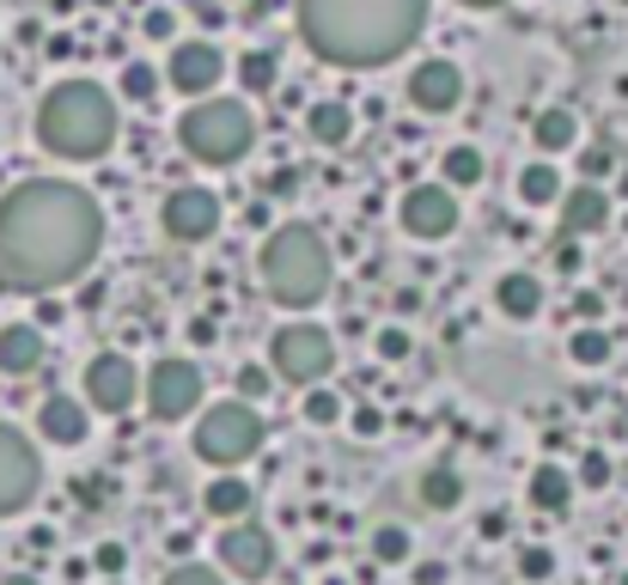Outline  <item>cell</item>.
<instances>
[{
    "instance_id": "1",
    "label": "cell",
    "mask_w": 628,
    "mask_h": 585,
    "mask_svg": "<svg viewBox=\"0 0 628 585\" xmlns=\"http://www.w3.org/2000/svg\"><path fill=\"white\" fill-rule=\"evenodd\" d=\"M105 245V214L79 183L31 177L0 195V281L62 286L93 269Z\"/></svg>"
},
{
    "instance_id": "2",
    "label": "cell",
    "mask_w": 628,
    "mask_h": 585,
    "mask_svg": "<svg viewBox=\"0 0 628 585\" xmlns=\"http://www.w3.org/2000/svg\"><path fill=\"white\" fill-rule=\"evenodd\" d=\"M300 37L329 67H385L421 37L427 0H293Z\"/></svg>"
},
{
    "instance_id": "3",
    "label": "cell",
    "mask_w": 628,
    "mask_h": 585,
    "mask_svg": "<svg viewBox=\"0 0 628 585\" xmlns=\"http://www.w3.org/2000/svg\"><path fill=\"white\" fill-rule=\"evenodd\" d=\"M37 141L55 159H74V165H93L110 153L117 141V98L93 79H62L37 105Z\"/></svg>"
},
{
    "instance_id": "4",
    "label": "cell",
    "mask_w": 628,
    "mask_h": 585,
    "mask_svg": "<svg viewBox=\"0 0 628 585\" xmlns=\"http://www.w3.org/2000/svg\"><path fill=\"white\" fill-rule=\"evenodd\" d=\"M262 286H269V300L288 305V312H305V305H317L329 293V245L312 232V226H275V232L262 238Z\"/></svg>"
},
{
    "instance_id": "5",
    "label": "cell",
    "mask_w": 628,
    "mask_h": 585,
    "mask_svg": "<svg viewBox=\"0 0 628 585\" xmlns=\"http://www.w3.org/2000/svg\"><path fill=\"white\" fill-rule=\"evenodd\" d=\"M177 141L202 165H238L250 153V141H257V129H250V110L238 98H208L177 122Z\"/></svg>"
},
{
    "instance_id": "6",
    "label": "cell",
    "mask_w": 628,
    "mask_h": 585,
    "mask_svg": "<svg viewBox=\"0 0 628 585\" xmlns=\"http://www.w3.org/2000/svg\"><path fill=\"white\" fill-rule=\"evenodd\" d=\"M262 452V421L250 403H220L208 409V415L196 421V457L202 464H214L226 476V469L250 464V457Z\"/></svg>"
},
{
    "instance_id": "7",
    "label": "cell",
    "mask_w": 628,
    "mask_h": 585,
    "mask_svg": "<svg viewBox=\"0 0 628 585\" xmlns=\"http://www.w3.org/2000/svg\"><path fill=\"white\" fill-rule=\"evenodd\" d=\"M141 397H147V415H153V421H184V415H196V403H202V372H196V360H177V354L153 360V372L141 378Z\"/></svg>"
},
{
    "instance_id": "8",
    "label": "cell",
    "mask_w": 628,
    "mask_h": 585,
    "mask_svg": "<svg viewBox=\"0 0 628 585\" xmlns=\"http://www.w3.org/2000/svg\"><path fill=\"white\" fill-rule=\"evenodd\" d=\"M269 360H275V372L288 378V384H317V378L336 366V342L317 324H288L269 342Z\"/></svg>"
},
{
    "instance_id": "9",
    "label": "cell",
    "mask_w": 628,
    "mask_h": 585,
    "mask_svg": "<svg viewBox=\"0 0 628 585\" xmlns=\"http://www.w3.org/2000/svg\"><path fill=\"white\" fill-rule=\"evenodd\" d=\"M37 488H43V464H37V452H31V440L0 421V519L25 512L31 500H37Z\"/></svg>"
},
{
    "instance_id": "10",
    "label": "cell",
    "mask_w": 628,
    "mask_h": 585,
    "mask_svg": "<svg viewBox=\"0 0 628 585\" xmlns=\"http://www.w3.org/2000/svg\"><path fill=\"white\" fill-rule=\"evenodd\" d=\"M159 226H165L177 245H202V238H214V226H220V195L214 189H171L165 208H159Z\"/></svg>"
},
{
    "instance_id": "11",
    "label": "cell",
    "mask_w": 628,
    "mask_h": 585,
    "mask_svg": "<svg viewBox=\"0 0 628 585\" xmlns=\"http://www.w3.org/2000/svg\"><path fill=\"white\" fill-rule=\"evenodd\" d=\"M141 397V372H134L129 354H98L86 366V409H105V415H129V403Z\"/></svg>"
},
{
    "instance_id": "12",
    "label": "cell",
    "mask_w": 628,
    "mask_h": 585,
    "mask_svg": "<svg viewBox=\"0 0 628 585\" xmlns=\"http://www.w3.org/2000/svg\"><path fill=\"white\" fill-rule=\"evenodd\" d=\"M397 214H403L409 238H445L452 226H458V195L445 189V183H415Z\"/></svg>"
},
{
    "instance_id": "13",
    "label": "cell",
    "mask_w": 628,
    "mask_h": 585,
    "mask_svg": "<svg viewBox=\"0 0 628 585\" xmlns=\"http://www.w3.org/2000/svg\"><path fill=\"white\" fill-rule=\"evenodd\" d=\"M214 549H220V567L238 573V579H262V573L275 567V537L262 531V524H226L214 537Z\"/></svg>"
},
{
    "instance_id": "14",
    "label": "cell",
    "mask_w": 628,
    "mask_h": 585,
    "mask_svg": "<svg viewBox=\"0 0 628 585\" xmlns=\"http://www.w3.org/2000/svg\"><path fill=\"white\" fill-rule=\"evenodd\" d=\"M226 74V62H220V50H214L208 37H196V43H177V50H171V62H165V79L177 91H190V98H196V91H214V79Z\"/></svg>"
},
{
    "instance_id": "15",
    "label": "cell",
    "mask_w": 628,
    "mask_h": 585,
    "mask_svg": "<svg viewBox=\"0 0 628 585\" xmlns=\"http://www.w3.org/2000/svg\"><path fill=\"white\" fill-rule=\"evenodd\" d=\"M458 98H464V74L452 62H421L415 74H409V105L427 110V117H445Z\"/></svg>"
},
{
    "instance_id": "16",
    "label": "cell",
    "mask_w": 628,
    "mask_h": 585,
    "mask_svg": "<svg viewBox=\"0 0 628 585\" xmlns=\"http://www.w3.org/2000/svg\"><path fill=\"white\" fill-rule=\"evenodd\" d=\"M86 427H93V415H86L79 397H62V390H55V397H43V403H37V433L50 445H79V440H86Z\"/></svg>"
},
{
    "instance_id": "17",
    "label": "cell",
    "mask_w": 628,
    "mask_h": 585,
    "mask_svg": "<svg viewBox=\"0 0 628 585\" xmlns=\"http://www.w3.org/2000/svg\"><path fill=\"white\" fill-rule=\"evenodd\" d=\"M37 366H43V329L37 324H7L0 329V372L31 378Z\"/></svg>"
},
{
    "instance_id": "18",
    "label": "cell",
    "mask_w": 628,
    "mask_h": 585,
    "mask_svg": "<svg viewBox=\"0 0 628 585\" xmlns=\"http://www.w3.org/2000/svg\"><path fill=\"white\" fill-rule=\"evenodd\" d=\"M598 226H610V195L592 189V183L567 189V195H562V238H574V232H598Z\"/></svg>"
},
{
    "instance_id": "19",
    "label": "cell",
    "mask_w": 628,
    "mask_h": 585,
    "mask_svg": "<svg viewBox=\"0 0 628 585\" xmlns=\"http://www.w3.org/2000/svg\"><path fill=\"white\" fill-rule=\"evenodd\" d=\"M250 481H238V476H214L208 488H202V512L208 519H220V524H245V512H250Z\"/></svg>"
},
{
    "instance_id": "20",
    "label": "cell",
    "mask_w": 628,
    "mask_h": 585,
    "mask_svg": "<svg viewBox=\"0 0 628 585\" xmlns=\"http://www.w3.org/2000/svg\"><path fill=\"white\" fill-rule=\"evenodd\" d=\"M495 305L507 317H537V312H543V281H537V274H500V281H495Z\"/></svg>"
},
{
    "instance_id": "21",
    "label": "cell",
    "mask_w": 628,
    "mask_h": 585,
    "mask_svg": "<svg viewBox=\"0 0 628 585\" xmlns=\"http://www.w3.org/2000/svg\"><path fill=\"white\" fill-rule=\"evenodd\" d=\"M567 500H574V476H567L562 464H537L531 469V507L537 512H567Z\"/></svg>"
},
{
    "instance_id": "22",
    "label": "cell",
    "mask_w": 628,
    "mask_h": 585,
    "mask_svg": "<svg viewBox=\"0 0 628 585\" xmlns=\"http://www.w3.org/2000/svg\"><path fill=\"white\" fill-rule=\"evenodd\" d=\"M305 129H312V141H317V147H348L354 117H348V105H342V98H324V105L305 110Z\"/></svg>"
},
{
    "instance_id": "23",
    "label": "cell",
    "mask_w": 628,
    "mask_h": 585,
    "mask_svg": "<svg viewBox=\"0 0 628 585\" xmlns=\"http://www.w3.org/2000/svg\"><path fill=\"white\" fill-rule=\"evenodd\" d=\"M415 495H421V507H433V512H452V507L464 500V476H458L452 464H433V469H421Z\"/></svg>"
},
{
    "instance_id": "24",
    "label": "cell",
    "mask_w": 628,
    "mask_h": 585,
    "mask_svg": "<svg viewBox=\"0 0 628 585\" xmlns=\"http://www.w3.org/2000/svg\"><path fill=\"white\" fill-rule=\"evenodd\" d=\"M531 141L543 147V153H567V147L580 141V117H574L567 105H550L543 117L531 122Z\"/></svg>"
},
{
    "instance_id": "25",
    "label": "cell",
    "mask_w": 628,
    "mask_h": 585,
    "mask_svg": "<svg viewBox=\"0 0 628 585\" xmlns=\"http://www.w3.org/2000/svg\"><path fill=\"white\" fill-rule=\"evenodd\" d=\"M519 202L524 208H550V202H562V177H555L550 159H537V165L519 171Z\"/></svg>"
},
{
    "instance_id": "26",
    "label": "cell",
    "mask_w": 628,
    "mask_h": 585,
    "mask_svg": "<svg viewBox=\"0 0 628 585\" xmlns=\"http://www.w3.org/2000/svg\"><path fill=\"white\" fill-rule=\"evenodd\" d=\"M483 153H476L470 141L464 147H445V189H476V183H483Z\"/></svg>"
},
{
    "instance_id": "27",
    "label": "cell",
    "mask_w": 628,
    "mask_h": 585,
    "mask_svg": "<svg viewBox=\"0 0 628 585\" xmlns=\"http://www.w3.org/2000/svg\"><path fill=\"white\" fill-rule=\"evenodd\" d=\"M238 79H245V91H269V86L281 79V55H275V50H245Z\"/></svg>"
},
{
    "instance_id": "28",
    "label": "cell",
    "mask_w": 628,
    "mask_h": 585,
    "mask_svg": "<svg viewBox=\"0 0 628 585\" xmlns=\"http://www.w3.org/2000/svg\"><path fill=\"white\" fill-rule=\"evenodd\" d=\"M567 354H574L580 366H604V360L616 354V342L604 336L598 324H586V329H574V336H567Z\"/></svg>"
},
{
    "instance_id": "29",
    "label": "cell",
    "mask_w": 628,
    "mask_h": 585,
    "mask_svg": "<svg viewBox=\"0 0 628 585\" xmlns=\"http://www.w3.org/2000/svg\"><path fill=\"white\" fill-rule=\"evenodd\" d=\"M397 561H409V531L403 524H379L372 531V567H397Z\"/></svg>"
},
{
    "instance_id": "30",
    "label": "cell",
    "mask_w": 628,
    "mask_h": 585,
    "mask_svg": "<svg viewBox=\"0 0 628 585\" xmlns=\"http://www.w3.org/2000/svg\"><path fill=\"white\" fill-rule=\"evenodd\" d=\"M122 98H129V105H153V91H159V74L147 62H122Z\"/></svg>"
},
{
    "instance_id": "31",
    "label": "cell",
    "mask_w": 628,
    "mask_h": 585,
    "mask_svg": "<svg viewBox=\"0 0 628 585\" xmlns=\"http://www.w3.org/2000/svg\"><path fill=\"white\" fill-rule=\"evenodd\" d=\"M580 171H586V183L598 189V183L616 171V147H610V141H592L586 153H580Z\"/></svg>"
},
{
    "instance_id": "32",
    "label": "cell",
    "mask_w": 628,
    "mask_h": 585,
    "mask_svg": "<svg viewBox=\"0 0 628 585\" xmlns=\"http://www.w3.org/2000/svg\"><path fill=\"white\" fill-rule=\"evenodd\" d=\"M305 421H312V427L342 421V397H336V390H312V397H305Z\"/></svg>"
},
{
    "instance_id": "33",
    "label": "cell",
    "mask_w": 628,
    "mask_h": 585,
    "mask_svg": "<svg viewBox=\"0 0 628 585\" xmlns=\"http://www.w3.org/2000/svg\"><path fill=\"white\" fill-rule=\"evenodd\" d=\"M165 585H226L214 567H202V561H177V567L165 573Z\"/></svg>"
},
{
    "instance_id": "34",
    "label": "cell",
    "mask_w": 628,
    "mask_h": 585,
    "mask_svg": "<svg viewBox=\"0 0 628 585\" xmlns=\"http://www.w3.org/2000/svg\"><path fill=\"white\" fill-rule=\"evenodd\" d=\"M372 348H379V360H409V329L403 324L379 329V336H372Z\"/></svg>"
},
{
    "instance_id": "35",
    "label": "cell",
    "mask_w": 628,
    "mask_h": 585,
    "mask_svg": "<svg viewBox=\"0 0 628 585\" xmlns=\"http://www.w3.org/2000/svg\"><path fill=\"white\" fill-rule=\"evenodd\" d=\"M604 481H610V457L586 452V457H580V488H604Z\"/></svg>"
},
{
    "instance_id": "36",
    "label": "cell",
    "mask_w": 628,
    "mask_h": 585,
    "mask_svg": "<svg viewBox=\"0 0 628 585\" xmlns=\"http://www.w3.org/2000/svg\"><path fill=\"white\" fill-rule=\"evenodd\" d=\"M238 390H245V403H257V397H269V390H275V378L262 372V366H245V372H238Z\"/></svg>"
},
{
    "instance_id": "37",
    "label": "cell",
    "mask_w": 628,
    "mask_h": 585,
    "mask_svg": "<svg viewBox=\"0 0 628 585\" xmlns=\"http://www.w3.org/2000/svg\"><path fill=\"white\" fill-rule=\"evenodd\" d=\"M519 573H524V579H550V573H555V555H550V549H524V555H519Z\"/></svg>"
},
{
    "instance_id": "38",
    "label": "cell",
    "mask_w": 628,
    "mask_h": 585,
    "mask_svg": "<svg viewBox=\"0 0 628 585\" xmlns=\"http://www.w3.org/2000/svg\"><path fill=\"white\" fill-rule=\"evenodd\" d=\"M262 189L275 195V202H288V195L300 189V171H288V165H281V171H269V183H262Z\"/></svg>"
},
{
    "instance_id": "39",
    "label": "cell",
    "mask_w": 628,
    "mask_h": 585,
    "mask_svg": "<svg viewBox=\"0 0 628 585\" xmlns=\"http://www.w3.org/2000/svg\"><path fill=\"white\" fill-rule=\"evenodd\" d=\"M354 433H360V440H379V433H385V415H379V409H354Z\"/></svg>"
},
{
    "instance_id": "40",
    "label": "cell",
    "mask_w": 628,
    "mask_h": 585,
    "mask_svg": "<svg viewBox=\"0 0 628 585\" xmlns=\"http://www.w3.org/2000/svg\"><path fill=\"white\" fill-rule=\"evenodd\" d=\"M122 567H129V549H122V543H105V549H98V573H110V579H117Z\"/></svg>"
},
{
    "instance_id": "41",
    "label": "cell",
    "mask_w": 628,
    "mask_h": 585,
    "mask_svg": "<svg viewBox=\"0 0 628 585\" xmlns=\"http://www.w3.org/2000/svg\"><path fill=\"white\" fill-rule=\"evenodd\" d=\"M171 31H177V19H171L165 7H153V13H147V37H159V43H165Z\"/></svg>"
},
{
    "instance_id": "42",
    "label": "cell",
    "mask_w": 628,
    "mask_h": 585,
    "mask_svg": "<svg viewBox=\"0 0 628 585\" xmlns=\"http://www.w3.org/2000/svg\"><path fill=\"white\" fill-rule=\"evenodd\" d=\"M555 269H562V274L580 269V245H574V238H562V245H555Z\"/></svg>"
},
{
    "instance_id": "43",
    "label": "cell",
    "mask_w": 628,
    "mask_h": 585,
    "mask_svg": "<svg viewBox=\"0 0 628 585\" xmlns=\"http://www.w3.org/2000/svg\"><path fill=\"white\" fill-rule=\"evenodd\" d=\"M598 312H604V300H598V293H574V317H586V324H592Z\"/></svg>"
},
{
    "instance_id": "44",
    "label": "cell",
    "mask_w": 628,
    "mask_h": 585,
    "mask_svg": "<svg viewBox=\"0 0 628 585\" xmlns=\"http://www.w3.org/2000/svg\"><path fill=\"white\" fill-rule=\"evenodd\" d=\"M196 19H202V25H220L226 7H220V0H196Z\"/></svg>"
},
{
    "instance_id": "45",
    "label": "cell",
    "mask_w": 628,
    "mask_h": 585,
    "mask_svg": "<svg viewBox=\"0 0 628 585\" xmlns=\"http://www.w3.org/2000/svg\"><path fill=\"white\" fill-rule=\"evenodd\" d=\"M415 585H445V567H440V561H427V567H415Z\"/></svg>"
},
{
    "instance_id": "46",
    "label": "cell",
    "mask_w": 628,
    "mask_h": 585,
    "mask_svg": "<svg viewBox=\"0 0 628 585\" xmlns=\"http://www.w3.org/2000/svg\"><path fill=\"white\" fill-rule=\"evenodd\" d=\"M190 543H196L190 531H171V537H165V549H171V555H190Z\"/></svg>"
},
{
    "instance_id": "47",
    "label": "cell",
    "mask_w": 628,
    "mask_h": 585,
    "mask_svg": "<svg viewBox=\"0 0 628 585\" xmlns=\"http://www.w3.org/2000/svg\"><path fill=\"white\" fill-rule=\"evenodd\" d=\"M67 55H79L74 37H55V43H50V62H67Z\"/></svg>"
},
{
    "instance_id": "48",
    "label": "cell",
    "mask_w": 628,
    "mask_h": 585,
    "mask_svg": "<svg viewBox=\"0 0 628 585\" xmlns=\"http://www.w3.org/2000/svg\"><path fill=\"white\" fill-rule=\"evenodd\" d=\"M7 585H37V579H31V573H7Z\"/></svg>"
},
{
    "instance_id": "49",
    "label": "cell",
    "mask_w": 628,
    "mask_h": 585,
    "mask_svg": "<svg viewBox=\"0 0 628 585\" xmlns=\"http://www.w3.org/2000/svg\"><path fill=\"white\" fill-rule=\"evenodd\" d=\"M464 7H500V0H464Z\"/></svg>"
},
{
    "instance_id": "50",
    "label": "cell",
    "mask_w": 628,
    "mask_h": 585,
    "mask_svg": "<svg viewBox=\"0 0 628 585\" xmlns=\"http://www.w3.org/2000/svg\"><path fill=\"white\" fill-rule=\"evenodd\" d=\"M324 585H348V579H324Z\"/></svg>"
},
{
    "instance_id": "51",
    "label": "cell",
    "mask_w": 628,
    "mask_h": 585,
    "mask_svg": "<svg viewBox=\"0 0 628 585\" xmlns=\"http://www.w3.org/2000/svg\"><path fill=\"white\" fill-rule=\"evenodd\" d=\"M616 585H628V573H622V579H616Z\"/></svg>"
},
{
    "instance_id": "52",
    "label": "cell",
    "mask_w": 628,
    "mask_h": 585,
    "mask_svg": "<svg viewBox=\"0 0 628 585\" xmlns=\"http://www.w3.org/2000/svg\"><path fill=\"white\" fill-rule=\"evenodd\" d=\"M110 585H122V579H110Z\"/></svg>"
}]
</instances>
